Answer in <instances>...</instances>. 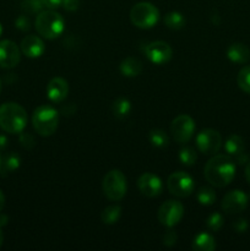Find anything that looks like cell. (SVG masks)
Here are the masks:
<instances>
[{"instance_id": "13", "label": "cell", "mask_w": 250, "mask_h": 251, "mask_svg": "<svg viewBox=\"0 0 250 251\" xmlns=\"http://www.w3.org/2000/svg\"><path fill=\"white\" fill-rule=\"evenodd\" d=\"M21 51L15 42L5 39L0 42V66L4 69H12L20 63Z\"/></svg>"}, {"instance_id": "36", "label": "cell", "mask_w": 250, "mask_h": 251, "mask_svg": "<svg viewBox=\"0 0 250 251\" xmlns=\"http://www.w3.org/2000/svg\"><path fill=\"white\" fill-rule=\"evenodd\" d=\"M233 228L235 229V232L238 233H244L248 229V222L245 220H238L235 221V223L233 225Z\"/></svg>"}, {"instance_id": "5", "label": "cell", "mask_w": 250, "mask_h": 251, "mask_svg": "<svg viewBox=\"0 0 250 251\" xmlns=\"http://www.w3.org/2000/svg\"><path fill=\"white\" fill-rule=\"evenodd\" d=\"M130 20L137 28H152L159 20V11L153 4L147 1L137 2L130 11Z\"/></svg>"}, {"instance_id": "9", "label": "cell", "mask_w": 250, "mask_h": 251, "mask_svg": "<svg viewBox=\"0 0 250 251\" xmlns=\"http://www.w3.org/2000/svg\"><path fill=\"white\" fill-rule=\"evenodd\" d=\"M157 216L161 225L172 228L178 225L183 218L184 207L179 201L168 200L159 207Z\"/></svg>"}, {"instance_id": "35", "label": "cell", "mask_w": 250, "mask_h": 251, "mask_svg": "<svg viewBox=\"0 0 250 251\" xmlns=\"http://www.w3.org/2000/svg\"><path fill=\"white\" fill-rule=\"evenodd\" d=\"M43 7H47L48 10H55L59 6H61L63 0H41Z\"/></svg>"}, {"instance_id": "8", "label": "cell", "mask_w": 250, "mask_h": 251, "mask_svg": "<svg viewBox=\"0 0 250 251\" xmlns=\"http://www.w3.org/2000/svg\"><path fill=\"white\" fill-rule=\"evenodd\" d=\"M195 131V122L188 114H180L172 122L171 132L178 144H186Z\"/></svg>"}, {"instance_id": "31", "label": "cell", "mask_w": 250, "mask_h": 251, "mask_svg": "<svg viewBox=\"0 0 250 251\" xmlns=\"http://www.w3.org/2000/svg\"><path fill=\"white\" fill-rule=\"evenodd\" d=\"M162 240H163V244L166 247H173V245H175L176 240H178V235H176V233L174 230L169 229L164 233L163 239Z\"/></svg>"}, {"instance_id": "7", "label": "cell", "mask_w": 250, "mask_h": 251, "mask_svg": "<svg viewBox=\"0 0 250 251\" xmlns=\"http://www.w3.org/2000/svg\"><path fill=\"white\" fill-rule=\"evenodd\" d=\"M167 188L172 195L178 196V198H188L193 194L195 185H194L193 178L188 173L175 172L169 176L167 180Z\"/></svg>"}, {"instance_id": "22", "label": "cell", "mask_w": 250, "mask_h": 251, "mask_svg": "<svg viewBox=\"0 0 250 251\" xmlns=\"http://www.w3.org/2000/svg\"><path fill=\"white\" fill-rule=\"evenodd\" d=\"M122 216V208L118 205L108 206L100 213V220L104 225H115Z\"/></svg>"}, {"instance_id": "2", "label": "cell", "mask_w": 250, "mask_h": 251, "mask_svg": "<svg viewBox=\"0 0 250 251\" xmlns=\"http://www.w3.org/2000/svg\"><path fill=\"white\" fill-rule=\"evenodd\" d=\"M27 124L26 110L14 102L0 105V127L7 134H20Z\"/></svg>"}, {"instance_id": "25", "label": "cell", "mask_w": 250, "mask_h": 251, "mask_svg": "<svg viewBox=\"0 0 250 251\" xmlns=\"http://www.w3.org/2000/svg\"><path fill=\"white\" fill-rule=\"evenodd\" d=\"M150 142H151L154 147L163 149V147L168 146L169 140L166 132L162 131V130L159 129H154L150 131Z\"/></svg>"}, {"instance_id": "6", "label": "cell", "mask_w": 250, "mask_h": 251, "mask_svg": "<svg viewBox=\"0 0 250 251\" xmlns=\"http://www.w3.org/2000/svg\"><path fill=\"white\" fill-rule=\"evenodd\" d=\"M103 193L109 200L120 201L126 194V178L118 169L108 172L103 179Z\"/></svg>"}, {"instance_id": "20", "label": "cell", "mask_w": 250, "mask_h": 251, "mask_svg": "<svg viewBox=\"0 0 250 251\" xmlns=\"http://www.w3.org/2000/svg\"><path fill=\"white\" fill-rule=\"evenodd\" d=\"M244 140L239 135H232L225 142V150L229 156H239V154L244 153Z\"/></svg>"}, {"instance_id": "27", "label": "cell", "mask_w": 250, "mask_h": 251, "mask_svg": "<svg viewBox=\"0 0 250 251\" xmlns=\"http://www.w3.org/2000/svg\"><path fill=\"white\" fill-rule=\"evenodd\" d=\"M196 158H198V156H196L195 150L191 149V147L185 146L179 151V159L184 166H193V164H195Z\"/></svg>"}, {"instance_id": "3", "label": "cell", "mask_w": 250, "mask_h": 251, "mask_svg": "<svg viewBox=\"0 0 250 251\" xmlns=\"http://www.w3.org/2000/svg\"><path fill=\"white\" fill-rule=\"evenodd\" d=\"M59 114L51 105H39L32 115V124L37 134L41 136H50L58 129Z\"/></svg>"}, {"instance_id": "26", "label": "cell", "mask_w": 250, "mask_h": 251, "mask_svg": "<svg viewBox=\"0 0 250 251\" xmlns=\"http://www.w3.org/2000/svg\"><path fill=\"white\" fill-rule=\"evenodd\" d=\"M237 82L243 92L250 95V66H244V68L238 73Z\"/></svg>"}, {"instance_id": "33", "label": "cell", "mask_w": 250, "mask_h": 251, "mask_svg": "<svg viewBox=\"0 0 250 251\" xmlns=\"http://www.w3.org/2000/svg\"><path fill=\"white\" fill-rule=\"evenodd\" d=\"M20 142H21L22 147L29 150L34 146V137L31 134H22L20 136Z\"/></svg>"}, {"instance_id": "16", "label": "cell", "mask_w": 250, "mask_h": 251, "mask_svg": "<svg viewBox=\"0 0 250 251\" xmlns=\"http://www.w3.org/2000/svg\"><path fill=\"white\" fill-rule=\"evenodd\" d=\"M69 92L68 82L63 77H54L49 81L47 86V95L48 98L54 103L63 102Z\"/></svg>"}, {"instance_id": "4", "label": "cell", "mask_w": 250, "mask_h": 251, "mask_svg": "<svg viewBox=\"0 0 250 251\" xmlns=\"http://www.w3.org/2000/svg\"><path fill=\"white\" fill-rule=\"evenodd\" d=\"M36 29L42 37L54 39L64 31V19L54 10H46L39 12L36 19Z\"/></svg>"}, {"instance_id": "24", "label": "cell", "mask_w": 250, "mask_h": 251, "mask_svg": "<svg viewBox=\"0 0 250 251\" xmlns=\"http://www.w3.org/2000/svg\"><path fill=\"white\" fill-rule=\"evenodd\" d=\"M164 24L168 28L174 29V31H179L185 26V17L178 11H172L164 16Z\"/></svg>"}, {"instance_id": "43", "label": "cell", "mask_w": 250, "mask_h": 251, "mask_svg": "<svg viewBox=\"0 0 250 251\" xmlns=\"http://www.w3.org/2000/svg\"><path fill=\"white\" fill-rule=\"evenodd\" d=\"M0 92H1V82H0Z\"/></svg>"}, {"instance_id": "23", "label": "cell", "mask_w": 250, "mask_h": 251, "mask_svg": "<svg viewBox=\"0 0 250 251\" xmlns=\"http://www.w3.org/2000/svg\"><path fill=\"white\" fill-rule=\"evenodd\" d=\"M21 163V159L17 156L16 153H10L9 156L5 157L1 161V166H0V173L2 176H7V174L12 173V172L16 171L20 167Z\"/></svg>"}, {"instance_id": "29", "label": "cell", "mask_w": 250, "mask_h": 251, "mask_svg": "<svg viewBox=\"0 0 250 251\" xmlns=\"http://www.w3.org/2000/svg\"><path fill=\"white\" fill-rule=\"evenodd\" d=\"M206 226H207L208 229L213 230V232H217V230H220L223 226L222 215L218 212L212 213V215L207 218V221H206Z\"/></svg>"}, {"instance_id": "10", "label": "cell", "mask_w": 250, "mask_h": 251, "mask_svg": "<svg viewBox=\"0 0 250 251\" xmlns=\"http://www.w3.org/2000/svg\"><path fill=\"white\" fill-rule=\"evenodd\" d=\"M196 146L203 154H216L222 147V136L217 130L205 129L196 137Z\"/></svg>"}, {"instance_id": "17", "label": "cell", "mask_w": 250, "mask_h": 251, "mask_svg": "<svg viewBox=\"0 0 250 251\" xmlns=\"http://www.w3.org/2000/svg\"><path fill=\"white\" fill-rule=\"evenodd\" d=\"M227 56L233 63L244 64L250 59V50L245 44L233 43L228 48Z\"/></svg>"}, {"instance_id": "28", "label": "cell", "mask_w": 250, "mask_h": 251, "mask_svg": "<svg viewBox=\"0 0 250 251\" xmlns=\"http://www.w3.org/2000/svg\"><path fill=\"white\" fill-rule=\"evenodd\" d=\"M198 201L200 205L210 206L216 201V194L211 188H201L198 193Z\"/></svg>"}, {"instance_id": "21", "label": "cell", "mask_w": 250, "mask_h": 251, "mask_svg": "<svg viewBox=\"0 0 250 251\" xmlns=\"http://www.w3.org/2000/svg\"><path fill=\"white\" fill-rule=\"evenodd\" d=\"M130 110H131V104L126 98H117L112 105L113 114L118 119H125L130 114Z\"/></svg>"}, {"instance_id": "44", "label": "cell", "mask_w": 250, "mask_h": 251, "mask_svg": "<svg viewBox=\"0 0 250 251\" xmlns=\"http://www.w3.org/2000/svg\"><path fill=\"white\" fill-rule=\"evenodd\" d=\"M0 166H1V156H0Z\"/></svg>"}, {"instance_id": "40", "label": "cell", "mask_w": 250, "mask_h": 251, "mask_svg": "<svg viewBox=\"0 0 250 251\" xmlns=\"http://www.w3.org/2000/svg\"><path fill=\"white\" fill-rule=\"evenodd\" d=\"M5 206V196L4 194H2V191L0 190V212H1V210L4 208Z\"/></svg>"}, {"instance_id": "34", "label": "cell", "mask_w": 250, "mask_h": 251, "mask_svg": "<svg viewBox=\"0 0 250 251\" xmlns=\"http://www.w3.org/2000/svg\"><path fill=\"white\" fill-rule=\"evenodd\" d=\"M61 5L68 11H76L78 6H80V0H63Z\"/></svg>"}, {"instance_id": "39", "label": "cell", "mask_w": 250, "mask_h": 251, "mask_svg": "<svg viewBox=\"0 0 250 251\" xmlns=\"http://www.w3.org/2000/svg\"><path fill=\"white\" fill-rule=\"evenodd\" d=\"M245 178L250 183V161L247 163V167H245Z\"/></svg>"}, {"instance_id": "15", "label": "cell", "mask_w": 250, "mask_h": 251, "mask_svg": "<svg viewBox=\"0 0 250 251\" xmlns=\"http://www.w3.org/2000/svg\"><path fill=\"white\" fill-rule=\"evenodd\" d=\"M20 48H21V51L24 53V55L32 59L39 58L44 53V50H46L44 42L39 37L32 36V34L31 36H26L22 39L21 44H20Z\"/></svg>"}, {"instance_id": "41", "label": "cell", "mask_w": 250, "mask_h": 251, "mask_svg": "<svg viewBox=\"0 0 250 251\" xmlns=\"http://www.w3.org/2000/svg\"><path fill=\"white\" fill-rule=\"evenodd\" d=\"M2 242H4V234H2V232H1V227H0V248H1Z\"/></svg>"}, {"instance_id": "14", "label": "cell", "mask_w": 250, "mask_h": 251, "mask_svg": "<svg viewBox=\"0 0 250 251\" xmlns=\"http://www.w3.org/2000/svg\"><path fill=\"white\" fill-rule=\"evenodd\" d=\"M140 193L146 198H156L162 193V181L152 173H144L137 180Z\"/></svg>"}, {"instance_id": "38", "label": "cell", "mask_w": 250, "mask_h": 251, "mask_svg": "<svg viewBox=\"0 0 250 251\" xmlns=\"http://www.w3.org/2000/svg\"><path fill=\"white\" fill-rule=\"evenodd\" d=\"M9 222V217L6 215H0V227H4Z\"/></svg>"}, {"instance_id": "19", "label": "cell", "mask_w": 250, "mask_h": 251, "mask_svg": "<svg viewBox=\"0 0 250 251\" xmlns=\"http://www.w3.org/2000/svg\"><path fill=\"white\" fill-rule=\"evenodd\" d=\"M193 249L195 251H213L216 249L215 239L208 233H200L193 240Z\"/></svg>"}, {"instance_id": "18", "label": "cell", "mask_w": 250, "mask_h": 251, "mask_svg": "<svg viewBox=\"0 0 250 251\" xmlns=\"http://www.w3.org/2000/svg\"><path fill=\"white\" fill-rule=\"evenodd\" d=\"M120 73L126 77H136L142 71V63L137 58L129 56L120 63Z\"/></svg>"}, {"instance_id": "30", "label": "cell", "mask_w": 250, "mask_h": 251, "mask_svg": "<svg viewBox=\"0 0 250 251\" xmlns=\"http://www.w3.org/2000/svg\"><path fill=\"white\" fill-rule=\"evenodd\" d=\"M22 9L28 14H36V12H41L43 5H42L41 0H24Z\"/></svg>"}, {"instance_id": "12", "label": "cell", "mask_w": 250, "mask_h": 251, "mask_svg": "<svg viewBox=\"0 0 250 251\" xmlns=\"http://www.w3.org/2000/svg\"><path fill=\"white\" fill-rule=\"evenodd\" d=\"M248 201L249 199L244 191L232 190L223 196L221 207L227 213H239L247 208Z\"/></svg>"}, {"instance_id": "11", "label": "cell", "mask_w": 250, "mask_h": 251, "mask_svg": "<svg viewBox=\"0 0 250 251\" xmlns=\"http://www.w3.org/2000/svg\"><path fill=\"white\" fill-rule=\"evenodd\" d=\"M144 53L151 63L162 65L171 60L173 56V49L167 42L156 41L147 44L144 48Z\"/></svg>"}, {"instance_id": "32", "label": "cell", "mask_w": 250, "mask_h": 251, "mask_svg": "<svg viewBox=\"0 0 250 251\" xmlns=\"http://www.w3.org/2000/svg\"><path fill=\"white\" fill-rule=\"evenodd\" d=\"M16 27L21 31H28L31 28V22H29L28 17L25 16V15H21L16 19V22H15Z\"/></svg>"}, {"instance_id": "37", "label": "cell", "mask_w": 250, "mask_h": 251, "mask_svg": "<svg viewBox=\"0 0 250 251\" xmlns=\"http://www.w3.org/2000/svg\"><path fill=\"white\" fill-rule=\"evenodd\" d=\"M6 146H7L6 136H4V135H0V151L6 149Z\"/></svg>"}, {"instance_id": "42", "label": "cell", "mask_w": 250, "mask_h": 251, "mask_svg": "<svg viewBox=\"0 0 250 251\" xmlns=\"http://www.w3.org/2000/svg\"><path fill=\"white\" fill-rule=\"evenodd\" d=\"M2 33V27H1V24H0V36H1Z\"/></svg>"}, {"instance_id": "1", "label": "cell", "mask_w": 250, "mask_h": 251, "mask_svg": "<svg viewBox=\"0 0 250 251\" xmlns=\"http://www.w3.org/2000/svg\"><path fill=\"white\" fill-rule=\"evenodd\" d=\"M203 176L215 188H225L234 179L235 164L229 156L216 154L206 163Z\"/></svg>"}]
</instances>
